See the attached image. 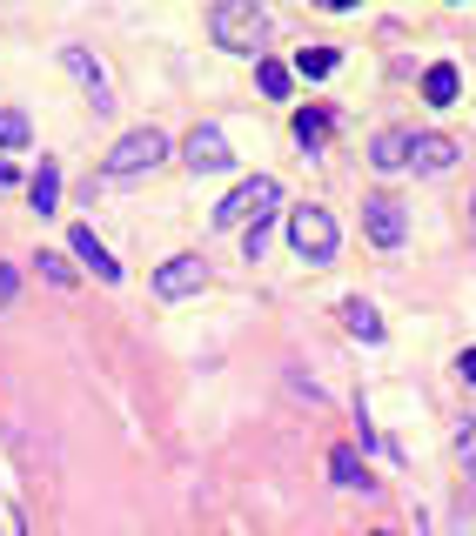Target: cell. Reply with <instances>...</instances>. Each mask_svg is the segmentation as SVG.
Returning <instances> with one entry per match:
<instances>
[{"mask_svg":"<svg viewBox=\"0 0 476 536\" xmlns=\"http://www.w3.org/2000/svg\"><path fill=\"white\" fill-rule=\"evenodd\" d=\"M329 128H336V114H329V108H316V101H309V108H295V141H302L309 155L329 141Z\"/></svg>","mask_w":476,"mask_h":536,"instance_id":"12","label":"cell"},{"mask_svg":"<svg viewBox=\"0 0 476 536\" xmlns=\"http://www.w3.org/2000/svg\"><path fill=\"white\" fill-rule=\"evenodd\" d=\"M27 201H34V215H54V208H61V161L41 155V168L27 181Z\"/></svg>","mask_w":476,"mask_h":536,"instance_id":"11","label":"cell"},{"mask_svg":"<svg viewBox=\"0 0 476 536\" xmlns=\"http://www.w3.org/2000/svg\"><path fill=\"white\" fill-rule=\"evenodd\" d=\"M456 449H463V463L476 469V423H463V436H456Z\"/></svg>","mask_w":476,"mask_h":536,"instance_id":"23","label":"cell"},{"mask_svg":"<svg viewBox=\"0 0 476 536\" xmlns=\"http://www.w3.org/2000/svg\"><path fill=\"white\" fill-rule=\"evenodd\" d=\"M456 94H463V74H456L450 61H436L430 74H423V101H430V108H450Z\"/></svg>","mask_w":476,"mask_h":536,"instance_id":"13","label":"cell"},{"mask_svg":"<svg viewBox=\"0 0 476 536\" xmlns=\"http://www.w3.org/2000/svg\"><path fill=\"white\" fill-rule=\"evenodd\" d=\"M450 161H456L450 134H409V168H416V175H443Z\"/></svg>","mask_w":476,"mask_h":536,"instance_id":"10","label":"cell"},{"mask_svg":"<svg viewBox=\"0 0 476 536\" xmlns=\"http://www.w3.org/2000/svg\"><path fill=\"white\" fill-rule=\"evenodd\" d=\"M155 161H168V134H161V128H128L108 148L101 175H108V181H135V175H148Z\"/></svg>","mask_w":476,"mask_h":536,"instance_id":"3","label":"cell"},{"mask_svg":"<svg viewBox=\"0 0 476 536\" xmlns=\"http://www.w3.org/2000/svg\"><path fill=\"white\" fill-rule=\"evenodd\" d=\"M14 295H21V268L0 262V309H14Z\"/></svg>","mask_w":476,"mask_h":536,"instance_id":"22","label":"cell"},{"mask_svg":"<svg viewBox=\"0 0 476 536\" xmlns=\"http://www.w3.org/2000/svg\"><path fill=\"white\" fill-rule=\"evenodd\" d=\"M262 248H269V222L242 228V255H249V262H262Z\"/></svg>","mask_w":476,"mask_h":536,"instance_id":"21","label":"cell"},{"mask_svg":"<svg viewBox=\"0 0 476 536\" xmlns=\"http://www.w3.org/2000/svg\"><path fill=\"white\" fill-rule=\"evenodd\" d=\"M208 34L222 54H255L262 61V47H269V14L255 7V0H215L208 7Z\"/></svg>","mask_w":476,"mask_h":536,"instance_id":"1","label":"cell"},{"mask_svg":"<svg viewBox=\"0 0 476 536\" xmlns=\"http://www.w3.org/2000/svg\"><path fill=\"white\" fill-rule=\"evenodd\" d=\"M289 248L295 255H302V262H336V248H342V235H336V215H329V208H316V201H309V208H295L289 215Z\"/></svg>","mask_w":476,"mask_h":536,"instance_id":"4","label":"cell"},{"mask_svg":"<svg viewBox=\"0 0 476 536\" xmlns=\"http://www.w3.org/2000/svg\"><path fill=\"white\" fill-rule=\"evenodd\" d=\"M0 188H14V161H0Z\"/></svg>","mask_w":476,"mask_h":536,"instance_id":"25","label":"cell"},{"mask_svg":"<svg viewBox=\"0 0 476 536\" xmlns=\"http://www.w3.org/2000/svg\"><path fill=\"white\" fill-rule=\"evenodd\" d=\"M289 81H295V67L269 61V54H262V61H255V88L269 94V101H282V94H289Z\"/></svg>","mask_w":476,"mask_h":536,"instance_id":"17","label":"cell"},{"mask_svg":"<svg viewBox=\"0 0 476 536\" xmlns=\"http://www.w3.org/2000/svg\"><path fill=\"white\" fill-rule=\"evenodd\" d=\"M34 268H41V275L54 282V289H74V282H81V268H74V255H47V248H41V255H34Z\"/></svg>","mask_w":476,"mask_h":536,"instance_id":"19","label":"cell"},{"mask_svg":"<svg viewBox=\"0 0 476 536\" xmlns=\"http://www.w3.org/2000/svg\"><path fill=\"white\" fill-rule=\"evenodd\" d=\"M369 161H376V168H409V134L403 128H383L376 141H369Z\"/></svg>","mask_w":476,"mask_h":536,"instance_id":"15","label":"cell"},{"mask_svg":"<svg viewBox=\"0 0 476 536\" xmlns=\"http://www.w3.org/2000/svg\"><path fill=\"white\" fill-rule=\"evenodd\" d=\"M208 289V262L202 255H168V262L155 268V295L161 302H188V295Z\"/></svg>","mask_w":476,"mask_h":536,"instance_id":"5","label":"cell"},{"mask_svg":"<svg viewBox=\"0 0 476 536\" xmlns=\"http://www.w3.org/2000/svg\"><path fill=\"white\" fill-rule=\"evenodd\" d=\"M363 235H369L376 248H403V242H409L403 201H396V195H369V201H363Z\"/></svg>","mask_w":476,"mask_h":536,"instance_id":"6","label":"cell"},{"mask_svg":"<svg viewBox=\"0 0 476 536\" xmlns=\"http://www.w3.org/2000/svg\"><path fill=\"white\" fill-rule=\"evenodd\" d=\"M275 208H282V181L255 175V181H242V188H228V195L215 201V228L242 235V228H255V222H275Z\"/></svg>","mask_w":476,"mask_h":536,"instance_id":"2","label":"cell"},{"mask_svg":"<svg viewBox=\"0 0 476 536\" xmlns=\"http://www.w3.org/2000/svg\"><path fill=\"white\" fill-rule=\"evenodd\" d=\"M342 322H349V335H363V342H383V315L369 309L363 295H349V302H342Z\"/></svg>","mask_w":476,"mask_h":536,"instance_id":"16","label":"cell"},{"mask_svg":"<svg viewBox=\"0 0 476 536\" xmlns=\"http://www.w3.org/2000/svg\"><path fill=\"white\" fill-rule=\"evenodd\" d=\"M456 7H463V0H456Z\"/></svg>","mask_w":476,"mask_h":536,"instance_id":"28","label":"cell"},{"mask_svg":"<svg viewBox=\"0 0 476 536\" xmlns=\"http://www.w3.org/2000/svg\"><path fill=\"white\" fill-rule=\"evenodd\" d=\"M322 7H329V14H349V7H356V0H322Z\"/></svg>","mask_w":476,"mask_h":536,"instance_id":"26","label":"cell"},{"mask_svg":"<svg viewBox=\"0 0 476 536\" xmlns=\"http://www.w3.org/2000/svg\"><path fill=\"white\" fill-rule=\"evenodd\" d=\"M295 74H302V81H329V74H336V47H302V54H295Z\"/></svg>","mask_w":476,"mask_h":536,"instance_id":"18","label":"cell"},{"mask_svg":"<svg viewBox=\"0 0 476 536\" xmlns=\"http://www.w3.org/2000/svg\"><path fill=\"white\" fill-rule=\"evenodd\" d=\"M61 67H68L74 81L94 94V114H108L114 108V94H108V74H101V61H94L88 47H61Z\"/></svg>","mask_w":476,"mask_h":536,"instance_id":"8","label":"cell"},{"mask_svg":"<svg viewBox=\"0 0 476 536\" xmlns=\"http://www.w3.org/2000/svg\"><path fill=\"white\" fill-rule=\"evenodd\" d=\"M456 376H463V382L476 389V349H463V356H456Z\"/></svg>","mask_w":476,"mask_h":536,"instance_id":"24","label":"cell"},{"mask_svg":"<svg viewBox=\"0 0 476 536\" xmlns=\"http://www.w3.org/2000/svg\"><path fill=\"white\" fill-rule=\"evenodd\" d=\"M34 141V121L21 108H0V148H27Z\"/></svg>","mask_w":476,"mask_h":536,"instance_id":"20","label":"cell"},{"mask_svg":"<svg viewBox=\"0 0 476 536\" xmlns=\"http://www.w3.org/2000/svg\"><path fill=\"white\" fill-rule=\"evenodd\" d=\"M182 155H188V168H195V175H222V168H235V148H228V134L215 128V121H202V128H188Z\"/></svg>","mask_w":476,"mask_h":536,"instance_id":"7","label":"cell"},{"mask_svg":"<svg viewBox=\"0 0 476 536\" xmlns=\"http://www.w3.org/2000/svg\"><path fill=\"white\" fill-rule=\"evenodd\" d=\"M68 255H74V262H81V268H94V282H108V289H114V282H121V262H114L108 248L94 242V228H88V222H81V228H74V235H68Z\"/></svg>","mask_w":476,"mask_h":536,"instance_id":"9","label":"cell"},{"mask_svg":"<svg viewBox=\"0 0 476 536\" xmlns=\"http://www.w3.org/2000/svg\"><path fill=\"white\" fill-rule=\"evenodd\" d=\"M329 476H336L342 490H376V483H369V469H363V456H356L349 443H342V449H329Z\"/></svg>","mask_w":476,"mask_h":536,"instance_id":"14","label":"cell"},{"mask_svg":"<svg viewBox=\"0 0 476 536\" xmlns=\"http://www.w3.org/2000/svg\"><path fill=\"white\" fill-rule=\"evenodd\" d=\"M369 536H396V530H369Z\"/></svg>","mask_w":476,"mask_h":536,"instance_id":"27","label":"cell"}]
</instances>
